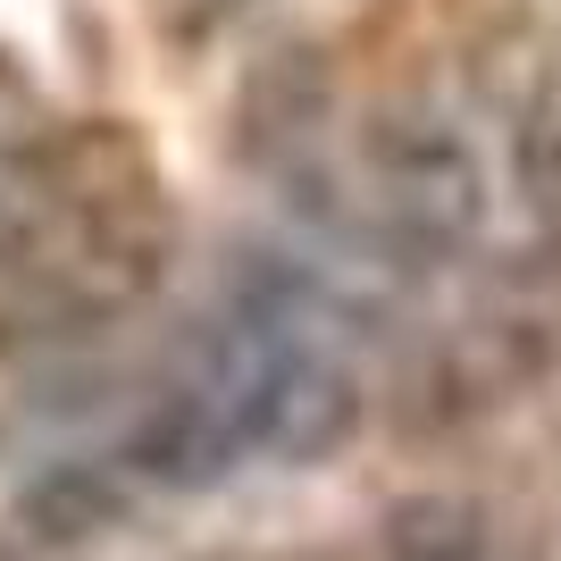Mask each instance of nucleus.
Here are the masks:
<instances>
[{"mask_svg": "<svg viewBox=\"0 0 561 561\" xmlns=\"http://www.w3.org/2000/svg\"><path fill=\"white\" fill-rule=\"evenodd\" d=\"M50 210H59L50 176L34 160H18V151H0V277H18V260L34 252V234L50 227Z\"/></svg>", "mask_w": 561, "mask_h": 561, "instance_id": "nucleus-5", "label": "nucleus"}, {"mask_svg": "<svg viewBox=\"0 0 561 561\" xmlns=\"http://www.w3.org/2000/svg\"><path fill=\"white\" fill-rule=\"evenodd\" d=\"M319 93H328L319 50H277V59H260V68H252L243 101H234V126H243L252 151H268V142H285V135H302V126H310Z\"/></svg>", "mask_w": 561, "mask_h": 561, "instance_id": "nucleus-2", "label": "nucleus"}, {"mask_svg": "<svg viewBox=\"0 0 561 561\" xmlns=\"http://www.w3.org/2000/svg\"><path fill=\"white\" fill-rule=\"evenodd\" d=\"M386 561H494V528L469 494H411L386 519Z\"/></svg>", "mask_w": 561, "mask_h": 561, "instance_id": "nucleus-3", "label": "nucleus"}, {"mask_svg": "<svg viewBox=\"0 0 561 561\" xmlns=\"http://www.w3.org/2000/svg\"><path fill=\"white\" fill-rule=\"evenodd\" d=\"M25 519L43 528V537H93V528H110L117 519V486L101 478V469H50L43 486H25Z\"/></svg>", "mask_w": 561, "mask_h": 561, "instance_id": "nucleus-4", "label": "nucleus"}, {"mask_svg": "<svg viewBox=\"0 0 561 561\" xmlns=\"http://www.w3.org/2000/svg\"><path fill=\"white\" fill-rule=\"evenodd\" d=\"M0 561H9V553H0Z\"/></svg>", "mask_w": 561, "mask_h": 561, "instance_id": "nucleus-6", "label": "nucleus"}, {"mask_svg": "<svg viewBox=\"0 0 561 561\" xmlns=\"http://www.w3.org/2000/svg\"><path fill=\"white\" fill-rule=\"evenodd\" d=\"M369 185H377V218L394 234H411V243H461L478 227V210H486L478 160L445 126H377Z\"/></svg>", "mask_w": 561, "mask_h": 561, "instance_id": "nucleus-1", "label": "nucleus"}]
</instances>
